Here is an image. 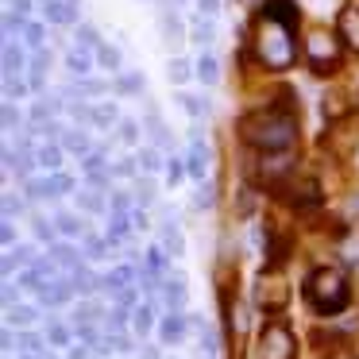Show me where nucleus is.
I'll list each match as a JSON object with an SVG mask.
<instances>
[{"label": "nucleus", "mask_w": 359, "mask_h": 359, "mask_svg": "<svg viewBox=\"0 0 359 359\" xmlns=\"http://www.w3.org/2000/svg\"><path fill=\"white\" fill-rule=\"evenodd\" d=\"M16 209H24V205H20V197L4 194V217H12V212H16Z\"/></svg>", "instance_id": "obj_48"}, {"label": "nucleus", "mask_w": 359, "mask_h": 359, "mask_svg": "<svg viewBox=\"0 0 359 359\" xmlns=\"http://www.w3.org/2000/svg\"><path fill=\"white\" fill-rule=\"evenodd\" d=\"M151 197H155V186H151V182H143V186H140V201H151Z\"/></svg>", "instance_id": "obj_53"}, {"label": "nucleus", "mask_w": 359, "mask_h": 359, "mask_svg": "<svg viewBox=\"0 0 359 359\" xmlns=\"http://www.w3.org/2000/svg\"><path fill=\"white\" fill-rule=\"evenodd\" d=\"M112 348H120V351H132V340H128V336H116V340H112Z\"/></svg>", "instance_id": "obj_54"}, {"label": "nucleus", "mask_w": 359, "mask_h": 359, "mask_svg": "<svg viewBox=\"0 0 359 359\" xmlns=\"http://www.w3.org/2000/svg\"><path fill=\"white\" fill-rule=\"evenodd\" d=\"M58 232H62V236H78V232H81L78 217H70V212H62V217H58Z\"/></svg>", "instance_id": "obj_37"}, {"label": "nucleus", "mask_w": 359, "mask_h": 359, "mask_svg": "<svg viewBox=\"0 0 359 359\" xmlns=\"http://www.w3.org/2000/svg\"><path fill=\"white\" fill-rule=\"evenodd\" d=\"M128 212H132V194H124V189L112 194V217H128Z\"/></svg>", "instance_id": "obj_30"}, {"label": "nucleus", "mask_w": 359, "mask_h": 359, "mask_svg": "<svg viewBox=\"0 0 359 359\" xmlns=\"http://www.w3.org/2000/svg\"><path fill=\"white\" fill-rule=\"evenodd\" d=\"M50 255H55V263H66L70 271H78V266H81L78 251H74L70 243H55V248H50Z\"/></svg>", "instance_id": "obj_16"}, {"label": "nucleus", "mask_w": 359, "mask_h": 359, "mask_svg": "<svg viewBox=\"0 0 359 359\" xmlns=\"http://www.w3.org/2000/svg\"><path fill=\"white\" fill-rule=\"evenodd\" d=\"M132 220H135L140 228H147V212H143V209H135V212H132Z\"/></svg>", "instance_id": "obj_55"}, {"label": "nucleus", "mask_w": 359, "mask_h": 359, "mask_svg": "<svg viewBox=\"0 0 359 359\" xmlns=\"http://www.w3.org/2000/svg\"><path fill=\"white\" fill-rule=\"evenodd\" d=\"M120 140L132 147V143H140V124L135 120H120Z\"/></svg>", "instance_id": "obj_33"}, {"label": "nucleus", "mask_w": 359, "mask_h": 359, "mask_svg": "<svg viewBox=\"0 0 359 359\" xmlns=\"http://www.w3.org/2000/svg\"><path fill=\"white\" fill-rule=\"evenodd\" d=\"M163 302L170 305L174 313H178V309H186V290H182V282H170V286L163 290Z\"/></svg>", "instance_id": "obj_17"}, {"label": "nucleus", "mask_w": 359, "mask_h": 359, "mask_svg": "<svg viewBox=\"0 0 359 359\" xmlns=\"http://www.w3.org/2000/svg\"><path fill=\"white\" fill-rule=\"evenodd\" d=\"M163 243H166V248H170V251H174V255H182V251H186V243H182V236H178V228H174V224H170V220H166V224H163Z\"/></svg>", "instance_id": "obj_20"}, {"label": "nucleus", "mask_w": 359, "mask_h": 359, "mask_svg": "<svg viewBox=\"0 0 359 359\" xmlns=\"http://www.w3.org/2000/svg\"><path fill=\"white\" fill-rule=\"evenodd\" d=\"M55 186H58V194H70V189H74V178H66V174H55Z\"/></svg>", "instance_id": "obj_50"}, {"label": "nucleus", "mask_w": 359, "mask_h": 359, "mask_svg": "<svg viewBox=\"0 0 359 359\" xmlns=\"http://www.w3.org/2000/svg\"><path fill=\"white\" fill-rule=\"evenodd\" d=\"M8 320H12V325H32V320H35V309L20 305V309H12V313H8Z\"/></svg>", "instance_id": "obj_40"}, {"label": "nucleus", "mask_w": 359, "mask_h": 359, "mask_svg": "<svg viewBox=\"0 0 359 359\" xmlns=\"http://www.w3.org/2000/svg\"><path fill=\"white\" fill-rule=\"evenodd\" d=\"M197 8H201L205 16H217V12H220V0H197Z\"/></svg>", "instance_id": "obj_47"}, {"label": "nucleus", "mask_w": 359, "mask_h": 359, "mask_svg": "<svg viewBox=\"0 0 359 359\" xmlns=\"http://www.w3.org/2000/svg\"><path fill=\"white\" fill-rule=\"evenodd\" d=\"M309 62L313 70H328V66H336V58H340V50H336V39L325 32V27H317V32H309Z\"/></svg>", "instance_id": "obj_5"}, {"label": "nucleus", "mask_w": 359, "mask_h": 359, "mask_svg": "<svg viewBox=\"0 0 359 359\" xmlns=\"http://www.w3.org/2000/svg\"><path fill=\"white\" fill-rule=\"evenodd\" d=\"M55 194H58L55 178H32L27 182V197H32V201H43V197H55Z\"/></svg>", "instance_id": "obj_14"}, {"label": "nucleus", "mask_w": 359, "mask_h": 359, "mask_svg": "<svg viewBox=\"0 0 359 359\" xmlns=\"http://www.w3.org/2000/svg\"><path fill=\"white\" fill-rule=\"evenodd\" d=\"M163 35H166V39L178 43V39H182V24H178L174 16H163Z\"/></svg>", "instance_id": "obj_42"}, {"label": "nucleus", "mask_w": 359, "mask_h": 359, "mask_svg": "<svg viewBox=\"0 0 359 359\" xmlns=\"http://www.w3.org/2000/svg\"><path fill=\"white\" fill-rule=\"evenodd\" d=\"M186 163H182V158H170V163H166V182H170V186H178L182 178H186Z\"/></svg>", "instance_id": "obj_32"}, {"label": "nucleus", "mask_w": 359, "mask_h": 359, "mask_svg": "<svg viewBox=\"0 0 359 359\" xmlns=\"http://www.w3.org/2000/svg\"><path fill=\"white\" fill-rule=\"evenodd\" d=\"M4 89H8V97H24L27 93V86L16 78V74H8V78H4Z\"/></svg>", "instance_id": "obj_43"}, {"label": "nucleus", "mask_w": 359, "mask_h": 359, "mask_svg": "<svg viewBox=\"0 0 359 359\" xmlns=\"http://www.w3.org/2000/svg\"><path fill=\"white\" fill-rule=\"evenodd\" d=\"M97 62H101L104 70H116V66H120V50L116 47H104V43H101V47H97Z\"/></svg>", "instance_id": "obj_25"}, {"label": "nucleus", "mask_w": 359, "mask_h": 359, "mask_svg": "<svg viewBox=\"0 0 359 359\" xmlns=\"http://www.w3.org/2000/svg\"><path fill=\"white\" fill-rule=\"evenodd\" d=\"M340 35L351 50H359V8H344L340 12Z\"/></svg>", "instance_id": "obj_10"}, {"label": "nucleus", "mask_w": 359, "mask_h": 359, "mask_svg": "<svg viewBox=\"0 0 359 359\" xmlns=\"http://www.w3.org/2000/svg\"><path fill=\"white\" fill-rule=\"evenodd\" d=\"M140 89H143V78H140V74H124V78L116 81V93H124V97L140 93Z\"/></svg>", "instance_id": "obj_26"}, {"label": "nucleus", "mask_w": 359, "mask_h": 359, "mask_svg": "<svg viewBox=\"0 0 359 359\" xmlns=\"http://www.w3.org/2000/svg\"><path fill=\"white\" fill-rule=\"evenodd\" d=\"M86 178H89V186H93V189H101V186H104V182H109V178H104V174H101V170H93V174H86Z\"/></svg>", "instance_id": "obj_52"}, {"label": "nucleus", "mask_w": 359, "mask_h": 359, "mask_svg": "<svg viewBox=\"0 0 359 359\" xmlns=\"http://www.w3.org/2000/svg\"><path fill=\"white\" fill-rule=\"evenodd\" d=\"M20 348H24V351H32V355H35V351L43 348V340H39L35 332H24V336H20Z\"/></svg>", "instance_id": "obj_45"}, {"label": "nucleus", "mask_w": 359, "mask_h": 359, "mask_svg": "<svg viewBox=\"0 0 359 359\" xmlns=\"http://www.w3.org/2000/svg\"><path fill=\"white\" fill-rule=\"evenodd\" d=\"M24 359H35V355H24Z\"/></svg>", "instance_id": "obj_58"}, {"label": "nucleus", "mask_w": 359, "mask_h": 359, "mask_svg": "<svg viewBox=\"0 0 359 359\" xmlns=\"http://www.w3.org/2000/svg\"><path fill=\"white\" fill-rule=\"evenodd\" d=\"M70 359H86V348H70Z\"/></svg>", "instance_id": "obj_57"}, {"label": "nucleus", "mask_w": 359, "mask_h": 359, "mask_svg": "<svg viewBox=\"0 0 359 359\" xmlns=\"http://www.w3.org/2000/svg\"><path fill=\"white\" fill-rule=\"evenodd\" d=\"M112 120H116V104H97L93 109V124L97 128H112Z\"/></svg>", "instance_id": "obj_27"}, {"label": "nucleus", "mask_w": 359, "mask_h": 359, "mask_svg": "<svg viewBox=\"0 0 359 359\" xmlns=\"http://www.w3.org/2000/svg\"><path fill=\"white\" fill-rule=\"evenodd\" d=\"M147 132H151V140H155V147H158V151H166V147H170V132H166L163 116H158L155 109L147 112Z\"/></svg>", "instance_id": "obj_12"}, {"label": "nucleus", "mask_w": 359, "mask_h": 359, "mask_svg": "<svg viewBox=\"0 0 359 359\" xmlns=\"http://www.w3.org/2000/svg\"><path fill=\"white\" fill-rule=\"evenodd\" d=\"M12 8H16V12H20V16H24V12H27V8H32V0H12Z\"/></svg>", "instance_id": "obj_56"}, {"label": "nucleus", "mask_w": 359, "mask_h": 359, "mask_svg": "<svg viewBox=\"0 0 359 359\" xmlns=\"http://www.w3.org/2000/svg\"><path fill=\"white\" fill-rule=\"evenodd\" d=\"M278 194L286 197L290 205H302V209H313V205H320V189L313 178H297V174H290L286 186H278Z\"/></svg>", "instance_id": "obj_6"}, {"label": "nucleus", "mask_w": 359, "mask_h": 359, "mask_svg": "<svg viewBox=\"0 0 359 359\" xmlns=\"http://www.w3.org/2000/svg\"><path fill=\"white\" fill-rule=\"evenodd\" d=\"M240 135L251 143V147L263 151H286L290 143L297 140V116L286 109H263L251 112V116L240 120Z\"/></svg>", "instance_id": "obj_2"}, {"label": "nucleus", "mask_w": 359, "mask_h": 359, "mask_svg": "<svg viewBox=\"0 0 359 359\" xmlns=\"http://www.w3.org/2000/svg\"><path fill=\"white\" fill-rule=\"evenodd\" d=\"M178 104L189 116H205V112H209V101H201V97H194V93H178Z\"/></svg>", "instance_id": "obj_19"}, {"label": "nucleus", "mask_w": 359, "mask_h": 359, "mask_svg": "<svg viewBox=\"0 0 359 359\" xmlns=\"http://www.w3.org/2000/svg\"><path fill=\"white\" fill-rule=\"evenodd\" d=\"M62 147L74 151V155H93V151H89V135L81 132V128H66V132H62Z\"/></svg>", "instance_id": "obj_11"}, {"label": "nucleus", "mask_w": 359, "mask_h": 359, "mask_svg": "<svg viewBox=\"0 0 359 359\" xmlns=\"http://www.w3.org/2000/svg\"><path fill=\"white\" fill-rule=\"evenodd\" d=\"M140 166H143L147 174H158V170H163V155H158V147H147V151H143V155H140Z\"/></svg>", "instance_id": "obj_22"}, {"label": "nucleus", "mask_w": 359, "mask_h": 359, "mask_svg": "<svg viewBox=\"0 0 359 359\" xmlns=\"http://www.w3.org/2000/svg\"><path fill=\"white\" fill-rule=\"evenodd\" d=\"M89 47H101V35H97V27L81 24L78 27V50H89Z\"/></svg>", "instance_id": "obj_21"}, {"label": "nucleus", "mask_w": 359, "mask_h": 359, "mask_svg": "<svg viewBox=\"0 0 359 359\" xmlns=\"http://www.w3.org/2000/svg\"><path fill=\"white\" fill-rule=\"evenodd\" d=\"M39 166L58 170V166H62V151H58V147H43V151H39Z\"/></svg>", "instance_id": "obj_29"}, {"label": "nucleus", "mask_w": 359, "mask_h": 359, "mask_svg": "<svg viewBox=\"0 0 359 359\" xmlns=\"http://www.w3.org/2000/svg\"><path fill=\"white\" fill-rule=\"evenodd\" d=\"M255 50L271 70H286L294 62V8L290 0L266 4L255 27Z\"/></svg>", "instance_id": "obj_1"}, {"label": "nucleus", "mask_w": 359, "mask_h": 359, "mask_svg": "<svg viewBox=\"0 0 359 359\" xmlns=\"http://www.w3.org/2000/svg\"><path fill=\"white\" fill-rule=\"evenodd\" d=\"M47 340L55 344V348H70V340H74V332L66 325H50V332H47Z\"/></svg>", "instance_id": "obj_28"}, {"label": "nucleus", "mask_w": 359, "mask_h": 359, "mask_svg": "<svg viewBox=\"0 0 359 359\" xmlns=\"http://www.w3.org/2000/svg\"><path fill=\"white\" fill-rule=\"evenodd\" d=\"M78 86H81V93H86V97H101L104 89H109L104 81H97V78H86V81H78Z\"/></svg>", "instance_id": "obj_41"}, {"label": "nucleus", "mask_w": 359, "mask_h": 359, "mask_svg": "<svg viewBox=\"0 0 359 359\" xmlns=\"http://www.w3.org/2000/svg\"><path fill=\"white\" fill-rule=\"evenodd\" d=\"M86 251H89V259H104V251H109V240H97V236H86Z\"/></svg>", "instance_id": "obj_35"}, {"label": "nucleus", "mask_w": 359, "mask_h": 359, "mask_svg": "<svg viewBox=\"0 0 359 359\" xmlns=\"http://www.w3.org/2000/svg\"><path fill=\"white\" fill-rule=\"evenodd\" d=\"M135 274H140V271H135V263H120L116 271L104 278V290H112V297H116L124 286H135Z\"/></svg>", "instance_id": "obj_8"}, {"label": "nucleus", "mask_w": 359, "mask_h": 359, "mask_svg": "<svg viewBox=\"0 0 359 359\" xmlns=\"http://www.w3.org/2000/svg\"><path fill=\"white\" fill-rule=\"evenodd\" d=\"M16 124H20V112L12 104H4V128H16Z\"/></svg>", "instance_id": "obj_49"}, {"label": "nucleus", "mask_w": 359, "mask_h": 359, "mask_svg": "<svg viewBox=\"0 0 359 359\" xmlns=\"http://www.w3.org/2000/svg\"><path fill=\"white\" fill-rule=\"evenodd\" d=\"M197 70V66H189V62H182V58H174V62H170V81H178V86H182V81H189V74H194Z\"/></svg>", "instance_id": "obj_31"}, {"label": "nucleus", "mask_w": 359, "mask_h": 359, "mask_svg": "<svg viewBox=\"0 0 359 359\" xmlns=\"http://www.w3.org/2000/svg\"><path fill=\"white\" fill-rule=\"evenodd\" d=\"M158 340H163V344H182V340H186V317L170 313V317L158 320Z\"/></svg>", "instance_id": "obj_7"}, {"label": "nucleus", "mask_w": 359, "mask_h": 359, "mask_svg": "<svg viewBox=\"0 0 359 359\" xmlns=\"http://www.w3.org/2000/svg\"><path fill=\"white\" fill-rule=\"evenodd\" d=\"M135 170H140V163H135V158H120V163L112 166V174H116V178H135Z\"/></svg>", "instance_id": "obj_36"}, {"label": "nucleus", "mask_w": 359, "mask_h": 359, "mask_svg": "<svg viewBox=\"0 0 359 359\" xmlns=\"http://www.w3.org/2000/svg\"><path fill=\"white\" fill-rule=\"evenodd\" d=\"M132 325H135V332H151V328H155V313L143 305V309L132 313Z\"/></svg>", "instance_id": "obj_23"}, {"label": "nucleus", "mask_w": 359, "mask_h": 359, "mask_svg": "<svg viewBox=\"0 0 359 359\" xmlns=\"http://www.w3.org/2000/svg\"><path fill=\"white\" fill-rule=\"evenodd\" d=\"M116 305H120V309H132V305H135V286H124V290H120V294H116Z\"/></svg>", "instance_id": "obj_46"}, {"label": "nucleus", "mask_w": 359, "mask_h": 359, "mask_svg": "<svg viewBox=\"0 0 359 359\" xmlns=\"http://www.w3.org/2000/svg\"><path fill=\"white\" fill-rule=\"evenodd\" d=\"M305 297L317 313H340L348 305V278L336 266H320L305 278Z\"/></svg>", "instance_id": "obj_3"}, {"label": "nucleus", "mask_w": 359, "mask_h": 359, "mask_svg": "<svg viewBox=\"0 0 359 359\" xmlns=\"http://www.w3.org/2000/svg\"><path fill=\"white\" fill-rule=\"evenodd\" d=\"M147 271H155V274H163V271H166V255H163L158 248H151V251H147Z\"/></svg>", "instance_id": "obj_38"}, {"label": "nucleus", "mask_w": 359, "mask_h": 359, "mask_svg": "<svg viewBox=\"0 0 359 359\" xmlns=\"http://www.w3.org/2000/svg\"><path fill=\"white\" fill-rule=\"evenodd\" d=\"M43 12H47L50 24H74V20H78V4H74V0H55V4H43Z\"/></svg>", "instance_id": "obj_9"}, {"label": "nucleus", "mask_w": 359, "mask_h": 359, "mask_svg": "<svg viewBox=\"0 0 359 359\" xmlns=\"http://www.w3.org/2000/svg\"><path fill=\"white\" fill-rule=\"evenodd\" d=\"M197 78H201L205 86H217V81H220V62L212 55H201V58H197Z\"/></svg>", "instance_id": "obj_13"}, {"label": "nucleus", "mask_w": 359, "mask_h": 359, "mask_svg": "<svg viewBox=\"0 0 359 359\" xmlns=\"http://www.w3.org/2000/svg\"><path fill=\"white\" fill-rule=\"evenodd\" d=\"M24 35H27V43H32L35 50H43V27H39V24H27Z\"/></svg>", "instance_id": "obj_44"}, {"label": "nucleus", "mask_w": 359, "mask_h": 359, "mask_svg": "<svg viewBox=\"0 0 359 359\" xmlns=\"http://www.w3.org/2000/svg\"><path fill=\"white\" fill-rule=\"evenodd\" d=\"M0 240H4V248H12V243H16V228H12V224H4V232H0Z\"/></svg>", "instance_id": "obj_51"}, {"label": "nucleus", "mask_w": 359, "mask_h": 359, "mask_svg": "<svg viewBox=\"0 0 359 359\" xmlns=\"http://www.w3.org/2000/svg\"><path fill=\"white\" fill-rule=\"evenodd\" d=\"M259 359H294V336L286 325H266L259 336Z\"/></svg>", "instance_id": "obj_4"}, {"label": "nucleus", "mask_w": 359, "mask_h": 359, "mask_svg": "<svg viewBox=\"0 0 359 359\" xmlns=\"http://www.w3.org/2000/svg\"><path fill=\"white\" fill-rule=\"evenodd\" d=\"M212 35H217V27H212V24H201V20L194 24V43H212Z\"/></svg>", "instance_id": "obj_39"}, {"label": "nucleus", "mask_w": 359, "mask_h": 359, "mask_svg": "<svg viewBox=\"0 0 359 359\" xmlns=\"http://www.w3.org/2000/svg\"><path fill=\"white\" fill-rule=\"evenodd\" d=\"M32 232H35V240H43V243L55 248V224H50L47 217H32Z\"/></svg>", "instance_id": "obj_18"}, {"label": "nucleus", "mask_w": 359, "mask_h": 359, "mask_svg": "<svg viewBox=\"0 0 359 359\" xmlns=\"http://www.w3.org/2000/svg\"><path fill=\"white\" fill-rule=\"evenodd\" d=\"M89 66H93V58H89L86 50H70V55H66V70H70V74H78L81 81H86Z\"/></svg>", "instance_id": "obj_15"}, {"label": "nucleus", "mask_w": 359, "mask_h": 359, "mask_svg": "<svg viewBox=\"0 0 359 359\" xmlns=\"http://www.w3.org/2000/svg\"><path fill=\"white\" fill-rule=\"evenodd\" d=\"M20 66H24V55H20L16 43H8V47H4V74H16Z\"/></svg>", "instance_id": "obj_24"}, {"label": "nucleus", "mask_w": 359, "mask_h": 359, "mask_svg": "<svg viewBox=\"0 0 359 359\" xmlns=\"http://www.w3.org/2000/svg\"><path fill=\"white\" fill-rule=\"evenodd\" d=\"M78 201H81V209H86V212H93V217H97V212H104V201H101V194H81Z\"/></svg>", "instance_id": "obj_34"}]
</instances>
